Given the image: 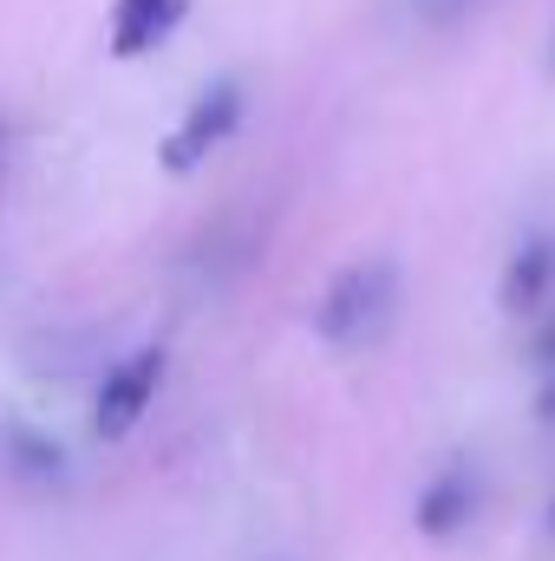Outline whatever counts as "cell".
Masks as SVG:
<instances>
[{
	"mask_svg": "<svg viewBox=\"0 0 555 561\" xmlns=\"http://www.w3.org/2000/svg\"><path fill=\"white\" fill-rule=\"evenodd\" d=\"M399 307V262L393 255H360L320 287L314 300V333L327 346H360L373 340Z\"/></svg>",
	"mask_w": 555,
	"mask_h": 561,
	"instance_id": "6da1fadb",
	"label": "cell"
},
{
	"mask_svg": "<svg viewBox=\"0 0 555 561\" xmlns=\"http://www.w3.org/2000/svg\"><path fill=\"white\" fill-rule=\"evenodd\" d=\"M242 118H249L242 79H216V85H203V92L190 99V112L163 131V144H157L163 176H190V170H203L223 144L242 131Z\"/></svg>",
	"mask_w": 555,
	"mask_h": 561,
	"instance_id": "7a4b0ae2",
	"label": "cell"
},
{
	"mask_svg": "<svg viewBox=\"0 0 555 561\" xmlns=\"http://www.w3.org/2000/svg\"><path fill=\"white\" fill-rule=\"evenodd\" d=\"M163 373H170V353L163 346H132L118 366H105V379L92 392V437L99 444H125L150 419V405L163 392Z\"/></svg>",
	"mask_w": 555,
	"mask_h": 561,
	"instance_id": "3957f363",
	"label": "cell"
},
{
	"mask_svg": "<svg viewBox=\"0 0 555 561\" xmlns=\"http://www.w3.org/2000/svg\"><path fill=\"white\" fill-rule=\"evenodd\" d=\"M484 516V477H477V463L471 457H451V463H438L424 483H418V503H412V529L424 542H457V536H471V523Z\"/></svg>",
	"mask_w": 555,
	"mask_h": 561,
	"instance_id": "277c9868",
	"label": "cell"
},
{
	"mask_svg": "<svg viewBox=\"0 0 555 561\" xmlns=\"http://www.w3.org/2000/svg\"><path fill=\"white\" fill-rule=\"evenodd\" d=\"M550 294H555V229H530L503 262L497 307L510 320H536V313H550Z\"/></svg>",
	"mask_w": 555,
	"mask_h": 561,
	"instance_id": "5b68a950",
	"label": "cell"
},
{
	"mask_svg": "<svg viewBox=\"0 0 555 561\" xmlns=\"http://www.w3.org/2000/svg\"><path fill=\"white\" fill-rule=\"evenodd\" d=\"M183 20H190V0H112L105 46H112V59H150Z\"/></svg>",
	"mask_w": 555,
	"mask_h": 561,
	"instance_id": "8992f818",
	"label": "cell"
},
{
	"mask_svg": "<svg viewBox=\"0 0 555 561\" xmlns=\"http://www.w3.org/2000/svg\"><path fill=\"white\" fill-rule=\"evenodd\" d=\"M0 463H7V477H20V483H66V444H59L53 431L26 424V419L0 424Z\"/></svg>",
	"mask_w": 555,
	"mask_h": 561,
	"instance_id": "52a82bcc",
	"label": "cell"
},
{
	"mask_svg": "<svg viewBox=\"0 0 555 561\" xmlns=\"http://www.w3.org/2000/svg\"><path fill=\"white\" fill-rule=\"evenodd\" d=\"M530 366H536V379H550V373H555V307H550V313H536V333H530Z\"/></svg>",
	"mask_w": 555,
	"mask_h": 561,
	"instance_id": "ba28073f",
	"label": "cell"
},
{
	"mask_svg": "<svg viewBox=\"0 0 555 561\" xmlns=\"http://www.w3.org/2000/svg\"><path fill=\"white\" fill-rule=\"evenodd\" d=\"M530 412H536V424H550L555 431V373L550 379H536V405H530Z\"/></svg>",
	"mask_w": 555,
	"mask_h": 561,
	"instance_id": "9c48e42d",
	"label": "cell"
},
{
	"mask_svg": "<svg viewBox=\"0 0 555 561\" xmlns=\"http://www.w3.org/2000/svg\"><path fill=\"white\" fill-rule=\"evenodd\" d=\"M543 523H550V536H555V496H550V510H543Z\"/></svg>",
	"mask_w": 555,
	"mask_h": 561,
	"instance_id": "30bf717a",
	"label": "cell"
},
{
	"mask_svg": "<svg viewBox=\"0 0 555 561\" xmlns=\"http://www.w3.org/2000/svg\"><path fill=\"white\" fill-rule=\"evenodd\" d=\"M550 72H555V53H550Z\"/></svg>",
	"mask_w": 555,
	"mask_h": 561,
	"instance_id": "8fae6325",
	"label": "cell"
}]
</instances>
